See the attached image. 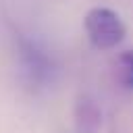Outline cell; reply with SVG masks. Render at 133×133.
<instances>
[{
  "label": "cell",
  "instance_id": "6da1fadb",
  "mask_svg": "<svg viewBox=\"0 0 133 133\" xmlns=\"http://www.w3.org/2000/svg\"><path fill=\"white\" fill-rule=\"evenodd\" d=\"M83 27H85L87 39L98 50H112L127 35V27H125L121 15L108 6L89 8L83 19Z\"/></svg>",
  "mask_w": 133,
  "mask_h": 133
},
{
  "label": "cell",
  "instance_id": "7a4b0ae2",
  "mask_svg": "<svg viewBox=\"0 0 133 133\" xmlns=\"http://www.w3.org/2000/svg\"><path fill=\"white\" fill-rule=\"evenodd\" d=\"M17 58H19V73L21 79L31 87H42L48 81H52L54 75V62L48 56V52L29 37H19L17 42Z\"/></svg>",
  "mask_w": 133,
  "mask_h": 133
},
{
  "label": "cell",
  "instance_id": "3957f363",
  "mask_svg": "<svg viewBox=\"0 0 133 133\" xmlns=\"http://www.w3.org/2000/svg\"><path fill=\"white\" fill-rule=\"evenodd\" d=\"M75 127L79 133H98L102 127V110L96 104V100L87 94H81L73 108Z\"/></svg>",
  "mask_w": 133,
  "mask_h": 133
},
{
  "label": "cell",
  "instance_id": "277c9868",
  "mask_svg": "<svg viewBox=\"0 0 133 133\" xmlns=\"http://www.w3.org/2000/svg\"><path fill=\"white\" fill-rule=\"evenodd\" d=\"M114 77L118 85L127 91H133V50H125L114 60Z\"/></svg>",
  "mask_w": 133,
  "mask_h": 133
}]
</instances>
